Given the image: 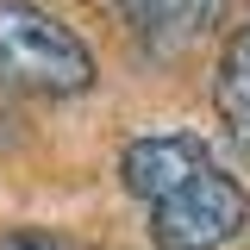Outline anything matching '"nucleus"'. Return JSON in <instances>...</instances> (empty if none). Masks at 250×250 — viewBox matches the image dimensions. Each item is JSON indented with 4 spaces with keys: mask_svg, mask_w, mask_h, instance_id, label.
Here are the masks:
<instances>
[{
    "mask_svg": "<svg viewBox=\"0 0 250 250\" xmlns=\"http://www.w3.org/2000/svg\"><path fill=\"white\" fill-rule=\"evenodd\" d=\"M244 38H250V31H244Z\"/></svg>",
    "mask_w": 250,
    "mask_h": 250,
    "instance_id": "nucleus-7",
    "label": "nucleus"
},
{
    "mask_svg": "<svg viewBox=\"0 0 250 250\" xmlns=\"http://www.w3.org/2000/svg\"><path fill=\"white\" fill-rule=\"evenodd\" d=\"M119 6H125V19H131V31L150 44L156 57L188 50L219 19V0H119Z\"/></svg>",
    "mask_w": 250,
    "mask_h": 250,
    "instance_id": "nucleus-4",
    "label": "nucleus"
},
{
    "mask_svg": "<svg viewBox=\"0 0 250 250\" xmlns=\"http://www.w3.org/2000/svg\"><path fill=\"white\" fill-rule=\"evenodd\" d=\"M94 82V50L31 0H0V88L19 94H82Z\"/></svg>",
    "mask_w": 250,
    "mask_h": 250,
    "instance_id": "nucleus-1",
    "label": "nucleus"
},
{
    "mask_svg": "<svg viewBox=\"0 0 250 250\" xmlns=\"http://www.w3.org/2000/svg\"><path fill=\"white\" fill-rule=\"evenodd\" d=\"M219 119H225V131L238 138V150L250 156V38H238L231 50H225V62H219Z\"/></svg>",
    "mask_w": 250,
    "mask_h": 250,
    "instance_id": "nucleus-5",
    "label": "nucleus"
},
{
    "mask_svg": "<svg viewBox=\"0 0 250 250\" xmlns=\"http://www.w3.org/2000/svg\"><path fill=\"white\" fill-rule=\"evenodd\" d=\"M0 250H69L57 238V231H38V225H19V231H6L0 238Z\"/></svg>",
    "mask_w": 250,
    "mask_h": 250,
    "instance_id": "nucleus-6",
    "label": "nucleus"
},
{
    "mask_svg": "<svg viewBox=\"0 0 250 250\" xmlns=\"http://www.w3.org/2000/svg\"><path fill=\"white\" fill-rule=\"evenodd\" d=\"M200 169H207V144L200 138H138L119 156V182L138 200H163L182 182H194Z\"/></svg>",
    "mask_w": 250,
    "mask_h": 250,
    "instance_id": "nucleus-3",
    "label": "nucleus"
},
{
    "mask_svg": "<svg viewBox=\"0 0 250 250\" xmlns=\"http://www.w3.org/2000/svg\"><path fill=\"white\" fill-rule=\"evenodd\" d=\"M244 219H250L244 188L207 163L194 182L150 200V238H156V250H219L244 231Z\"/></svg>",
    "mask_w": 250,
    "mask_h": 250,
    "instance_id": "nucleus-2",
    "label": "nucleus"
}]
</instances>
